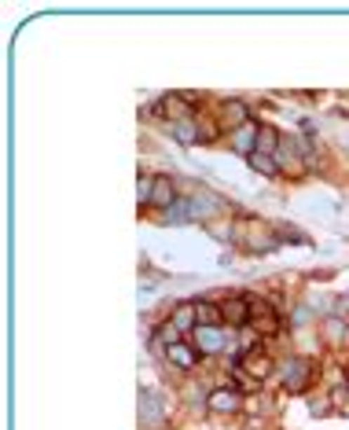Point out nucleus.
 Segmentation results:
<instances>
[{
  "label": "nucleus",
  "instance_id": "2",
  "mask_svg": "<svg viewBox=\"0 0 349 430\" xmlns=\"http://www.w3.org/2000/svg\"><path fill=\"white\" fill-rule=\"evenodd\" d=\"M136 412H140V423H144L147 430L162 426V423L169 419V401H166V393L144 386V390H140V397H136Z\"/></svg>",
  "mask_w": 349,
  "mask_h": 430
},
{
  "label": "nucleus",
  "instance_id": "3",
  "mask_svg": "<svg viewBox=\"0 0 349 430\" xmlns=\"http://www.w3.org/2000/svg\"><path fill=\"white\" fill-rule=\"evenodd\" d=\"M220 316H225V327H235V331L250 327L253 298H250V294H228L225 301H220Z\"/></svg>",
  "mask_w": 349,
  "mask_h": 430
},
{
  "label": "nucleus",
  "instance_id": "12",
  "mask_svg": "<svg viewBox=\"0 0 349 430\" xmlns=\"http://www.w3.org/2000/svg\"><path fill=\"white\" fill-rule=\"evenodd\" d=\"M239 368H243L253 382H265L268 375L276 372V364H272V357H265V353H250V357L239 360Z\"/></svg>",
  "mask_w": 349,
  "mask_h": 430
},
{
  "label": "nucleus",
  "instance_id": "18",
  "mask_svg": "<svg viewBox=\"0 0 349 430\" xmlns=\"http://www.w3.org/2000/svg\"><path fill=\"white\" fill-rule=\"evenodd\" d=\"M246 162H250V169H253V173H261V177H276V173H279V166H276V158H272V155H258V151H253V155L246 158Z\"/></svg>",
  "mask_w": 349,
  "mask_h": 430
},
{
  "label": "nucleus",
  "instance_id": "22",
  "mask_svg": "<svg viewBox=\"0 0 349 430\" xmlns=\"http://www.w3.org/2000/svg\"><path fill=\"white\" fill-rule=\"evenodd\" d=\"M335 313H342V316L349 313V298H338V301H335Z\"/></svg>",
  "mask_w": 349,
  "mask_h": 430
},
{
  "label": "nucleus",
  "instance_id": "21",
  "mask_svg": "<svg viewBox=\"0 0 349 430\" xmlns=\"http://www.w3.org/2000/svg\"><path fill=\"white\" fill-rule=\"evenodd\" d=\"M217 133H220V118L199 115V136H202V140H217Z\"/></svg>",
  "mask_w": 349,
  "mask_h": 430
},
{
  "label": "nucleus",
  "instance_id": "5",
  "mask_svg": "<svg viewBox=\"0 0 349 430\" xmlns=\"http://www.w3.org/2000/svg\"><path fill=\"white\" fill-rule=\"evenodd\" d=\"M232 342V327L217 324V327H195L192 331V346L199 353H225V346Z\"/></svg>",
  "mask_w": 349,
  "mask_h": 430
},
{
  "label": "nucleus",
  "instance_id": "17",
  "mask_svg": "<svg viewBox=\"0 0 349 430\" xmlns=\"http://www.w3.org/2000/svg\"><path fill=\"white\" fill-rule=\"evenodd\" d=\"M177 202V191H173V181L169 177H158L154 181V195H151V206H162V214Z\"/></svg>",
  "mask_w": 349,
  "mask_h": 430
},
{
  "label": "nucleus",
  "instance_id": "19",
  "mask_svg": "<svg viewBox=\"0 0 349 430\" xmlns=\"http://www.w3.org/2000/svg\"><path fill=\"white\" fill-rule=\"evenodd\" d=\"M154 181H158V177H151V173H140V181H136V199L144 202V206H151V195H154Z\"/></svg>",
  "mask_w": 349,
  "mask_h": 430
},
{
  "label": "nucleus",
  "instance_id": "11",
  "mask_svg": "<svg viewBox=\"0 0 349 430\" xmlns=\"http://www.w3.org/2000/svg\"><path fill=\"white\" fill-rule=\"evenodd\" d=\"M250 327L258 334H276L279 331V313L265 301H253V316H250Z\"/></svg>",
  "mask_w": 349,
  "mask_h": 430
},
{
  "label": "nucleus",
  "instance_id": "9",
  "mask_svg": "<svg viewBox=\"0 0 349 430\" xmlns=\"http://www.w3.org/2000/svg\"><path fill=\"white\" fill-rule=\"evenodd\" d=\"M246 122H253V118H250V107L243 100H225L220 103V129L235 133V129H243Z\"/></svg>",
  "mask_w": 349,
  "mask_h": 430
},
{
  "label": "nucleus",
  "instance_id": "10",
  "mask_svg": "<svg viewBox=\"0 0 349 430\" xmlns=\"http://www.w3.org/2000/svg\"><path fill=\"white\" fill-rule=\"evenodd\" d=\"M258 133H261V125L258 122H246L243 129H235V133H228V143H232V151H239V155H253L258 151Z\"/></svg>",
  "mask_w": 349,
  "mask_h": 430
},
{
  "label": "nucleus",
  "instance_id": "15",
  "mask_svg": "<svg viewBox=\"0 0 349 430\" xmlns=\"http://www.w3.org/2000/svg\"><path fill=\"white\" fill-rule=\"evenodd\" d=\"M195 320H199V327H217V324H225V316H220V306L199 298L195 301Z\"/></svg>",
  "mask_w": 349,
  "mask_h": 430
},
{
  "label": "nucleus",
  "instance_id": "20",
  "mask_svg": "<svg viewBox=\"0 0 349 430\" xmlns=\"http://www.w3.org/2000/svg\"><path fill=\"white\" fill-rule=\"evenodd\" d=\"M345 401H349V375L342 372L335 379V386H331V405H345Z\"/></svg>",
  "mask_w": 349,
  "mask_h": 430
},
{
  "label": "nucleus",
  "instance_id": "14",
  "mask_svg": "<svg viewBox=\"0 0 349 430\" xmlns=\"http://www.w3.org/2000/svg\"><path fill=\"white\" fill-rule=\"evenodd\" d=\"M169 133L177 136L184 148H195V143H202V136H199V118L192 115V118H180V122H173L169 125Z\"/></svg>",
  "mask_w": 349,
  "mask_h": 430
},
{
  "label": "nucleus",
  "instance_id": "13",
  "mask_svg": "<svg viewBox=\"0 0 349 430\" xmlns=\"http://www.w3.org/2000/svg\"><path fill=\"white\" fill-rule=\"evenodd\" d=\"M169 327L177 331V334H192L199 327V320H195V301H180V306L173 309V316H169Z\"/></svg>",
  "mask_w": 349,
  "mask_h": 430
},
{
  "label": "nucleus",
  "instance_id": "8",
  "mask_svg": "<svg viewBox=\"0 0 349 430\" xmlns=\"http://www.w3.org/2000/svg\"><path fill=\"white\" fill-rule=\"evenodd\" d=\"M206 408L217 412V416H228V412H239L243 408V397L235 393V390H228V386H217V390L206 393Z\"/></svg>",
  "mask_w": 349,
  "mask_h": 430
},
{
  "label": "nucleus",
  "instance_id": "4",
  "mask_svg": "<svg viewBox=\"0 0 349 430\" xmlns=\"http://www.w3.org/2000/svg\"><path fill=\"white\" fill-rule=\"evenodd\" d=\"M279 375H283V386H287L291 393H301L312 382L316 368H312V360H305V357H291V360H283Z\"/></svg>",
  "mask_w": 349,
  "mask_h": 430
},
{
  "label": "nucleus",
  "instance_id": "6",
  "mask_svg": "<svg viewBox=\"0 0 349 430\" xmlns=\"http://www.w3.org/2000/svg\"><path fill=\"white\" fill-rule=\"evenodd\" d=\"M199 349L192 346V342H184V339H177V342H169L166 346V360L173 364V368H180V372H192L195 364H199Z\"/></svg>",
  "mask_w": 349,
  "mask_h": 430
},
{
  "label": "nucleus",
  "instance_id": "16",
  "mask_svg": "<svg viewBox=\"0 0 349 430\" xmlns=\"http://www.w3.org/2000/svg\"><path fill=\"white\" fill-rule=\"evenodd\" d=\"M283 148V136L276 125H261V133H258V155H276Z\"/></svg>",
  "mask_w": 349,
  "mask_h": 430
},
{
  "label": "nucleus",
  "instance_id": "1",
  "mask_svg": "<svg viewBox=\"0 0 349 430\" xmlns=\"http://www.w3.org/2000/svg\"><path fill=\"white\" fill-rule=\"evenodd\" d=\"M213 210H217L213 195H206V199L192 195V199H177V202H173L169 210L162 214V221H166V225H192V221H206Z\"/></svg>",
  "mask_w": 349,
  "mask_h": 430
},
{
  "label": "nucleus",
  "instance_id": "7",
  "mask_svg": "<svg viewBox=\"0 0 349 430\" xmlns=\"http://www.w3.org/2000/svg\"><path fill=\"white\" fill-rule=\"evenodd\" d=\"M243 232H246V250H253V254H268V250L279 243V235H272V232L261 225V221H246Z\"/></svg>",
  "mask_w": 349,
  "mask_h": 430
}]
</instances>
